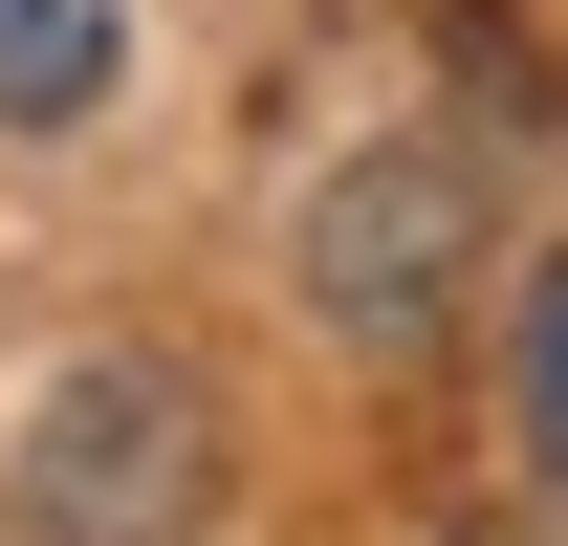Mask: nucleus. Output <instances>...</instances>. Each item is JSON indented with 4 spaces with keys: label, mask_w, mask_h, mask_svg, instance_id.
I'll return each mask as SVG.
<instances>
[{
    "label": "nucleus",
    "mask_w": 568,
    "mask_h": 546,
    "mask_svg": "<svg viewBox=\"0 0 568 546\" xmlns=\"http://www.w3.org/2000/svg\"><path fill=\"white\" fill-rule=\"evenodd\" d=\"M459 263H481L459 153H372V175H328V198H306V306H328L351 350H416L437 306H459Z\"/></svg>",
    "instance_id": "f257e3e1"
},
{
    "label": "nucleus",
    "mask_w": 568,
    "mask_h": 546,
    "mask_svg": "<svg viewBox=\"0 0 568 546\" xmlns=\"http://www.w3.org/2000/svg\"><path fill=\"white\" fill-rule=\"evenodd\" d=\"M175 503H197V415L153 394V372L44 394V437H22V525H175Z\"/></svg>",
    "instance_id": "f03ea898"
},
{
    "label": "nucleus",
    "mask_w": 568,
    "mask_h": 546,
    "mask_svg": "<svg viewBox=\"0 0 568 546\" xmlns=\"http://www.w3.org/2000/svg\"><path fill=\"white\" fill-rule=\"evenodd\" d=\"M110 110V0H0V132H88Z\"/></svg>",
    "instance_id": "7ed1b4c3"
},
{
    "label": "nucleus",
    "mask_w": 568,
    "mask_h": 546,
    "mask_svg": "<svg viewBox=\"0 0 568 546\" xmlns=\"http://www.w3.org/2000/svg\"><path fill=\"white\" fill-rule=\"evenodd\" d=\"M503 394H525V481L568 503V263H525V328H503Z\"/></svg>",
    "instance_id": "20e7f679"
}]
</instances>
